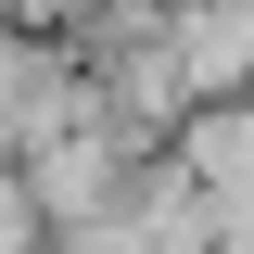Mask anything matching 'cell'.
Returning <instances> with one entry per match:
<instances>
[{"label": "cell", "mask_w": 254, "mask_h": 254, "mask_svg": "<svg viewBox=\"0 0 254 254\" xmlns=\"http://www.w3.org/2000/svg\"><path fill=\"white\" fill-rule=\"evenodd\" d=\"M140 165H153V153H140L127 127H102V115H76L64 140H38V153L13 165V190L38 203V229H76V216H115Z\"/></svg>", "instance_id": "obj_1"}, {"label": "cell", "mask_w": 254, "mask_h": 254, "mask_svg": "<svg viewBox=\"0 0 254 254\" xmlns=\"http://www.w3.org/2000/svg\"><path fill=\"white\" fill-rule=\"evenodd\" d=\"M76 115H102V102H89V64L64 51V38L0 26V165H26L38 140H64Z\"/></svg>", "instance_id": "obj_2"}, {"label": "cell", "mask_w": 254, "mask_h": 254, "mask_svg": "<svg viewBox=\"0 0 254 254\" xmlns=\"http://www.w3.org/2000/svg\"><path fill=\"white\" fill-rule=\"evenodd\" d=\"M165 64H178V102H254V0H178Z\"/></svg>", "instance_id": "obj_3"}, {"label": "cell", "mask_w": 254, "mask_h": 254, "mask_svg": "<svg viewBox=\"0 0 254 254\" xmlns=\"http://www.w3.org/2000/svg\"><path fill=\"white\" fill-rule=\"evenodd\" d=\"M165 165H178L203 203H254V102H190L165 127Z\"/></svg>", "instance_id": "obj_4"}, {"label": "cell", "mask_w": 254, "mask_h": 254, "mask_svg": "<svg viewBox=\"0 0 254 254\" xmlns=\"http://www.w3.org/2000/svg\"><path fill=\"white\" fill-rule=\"evenodd\" d=\"M115 216H127V254H216V203H203V190H190L165 153L127 178V203H115Z\"/></svg>", "instance_id": "obj_5"}, {"label": "cell", "mask_w": 254, "mask_h": 254, "mask_svg": "<svg viewBox=\"0 0 254 254\" xmlns=\"http://www.w3.org/2000/svg\"><path fill=\"white\" fill-rule=\"evenodd\" d=\"M0 254H51V229H38L26 190H0Z\"/></svg>", "instance_id": "obj_6"}, {"label": "cell", "mask_w": 254, "mask_h": 254, "mask_svg": "<svg viewBox=\"0 0 254 254\" xmlns=\"http://www.w3.org/2000/svg\"><path fill=\"white\" fill-rule=\"evenodd\" d=\"M165 13H178V0H165Z\"/></svg>", "instance_id": "obj_7"}]
</instances>
